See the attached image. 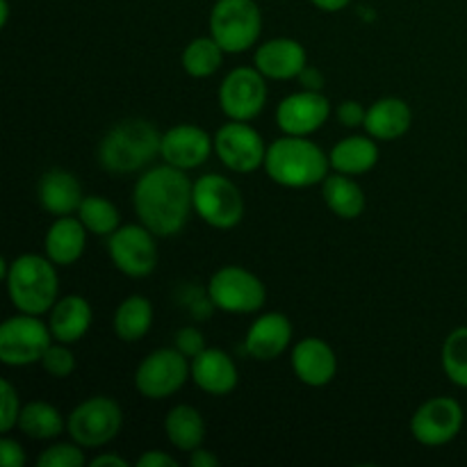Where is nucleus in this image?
<instances>
[{
    "mask_svg": "<svg viewBox=\"0 0 467 467\" xmlns=\"http://www.w3.org/2000/svg\"><path fill=\"white\" fill-rule=\"evenodd\" d=\"M137 219L158 237H176L194 213V182L182 169L164 162L141 173L132 190Z\"/></svg>",
    "mask_w": 467,
    "mask_h": 467,
    "instance_id": "f257e3e1",
    "label": "nucleus"
},
{
    "mask_svg": "<svg viewBox=\"0 0 467 467\" xmlns=\"http://www.w3.org/2000/svg\"><path fill=\"white\" fill-rule=\"evenodd\" d=\"M14 308L26 315L50 313L59 299L57 265L48 255L23 254L0 267Z\"/></svg>",
    "mask_w": 467,
    "mask_h": 467,
    "instance_id": "f03ea898",
    "label": "nucleus"
},
{
    "mask_svg": "<svg viewBox=\"0 0 467 467\" xmlns=\"http://www.w3.org/2000/svg\"><path fill=\"white\" fill-rule=\"evenodd\" d=\"M162 132L146 119L114 123L99 144V164L112 176L141 171L160 155Z\"/></svg>",
    "mask_w": 467,
    "mask_h": 467,
    "instance_id": "7ed1b4c3",
    "label": "nucleus"
},
{
    "mask_svg": "<svg viewBox=\"0 0 467 467\" xmlns=\"http://www.w3.org/2000/svg\"><path fill=\"white\" fill-rule=\"evenodd\" d=\"M263 169L276 185L304 190V187L322 185L331 169V160L322 146L308 137L283 135L281 140L267 146Z\"/></svg>",
    "mask_w": 467,
    "mask_h": 467,
    "instance_id": "20e7f679",
    "label": "nucleus"
},
{
    "mask_svg": "<svg viewBox=\"0 0 467 467\" xmlns=\"http://www.w3.org/2000/svg\"><path fill=\"white\" fill-rule=\"evenodd\" d=\"M210 36L223 53L235 55L254 48L263 32V12L255 0H217L210 9Z\"/></svg>",
    "mask_w": 467,
    "mask_h": 467,
    "instance_id": "39448f33",
    "label": "nucleus"
},
{
    "mask_svg": "<svg viewBox=\"0 0 467 467\" xmlns=\"http://www.w3.org/2000/svg\"><path fill=\"white\" fill-rule=\"evenodd\" d=\"M123 410L117 400L105 395L80 401L67 418V433L85 450L109 445L121 433Z\"/></svg>",
    "mask_w": 467,
    "mask_h": 467,
    "instance_id": "423d86ee",
    "label": "nucleus"
},
{
    "mask_svg": "<svg viewBox=\"0 0 467 467\" xmlns=\"http://www.w3.org/2000/svg\"><path fill=\"white\" fill-rule=\"evenodd\" d=\"M55 337L39 315L18 313L0 327V363L7 368H30L41 363Z\"/></svg>",
    "mask_w": 467,
    "mask_h": 467,
    "instance_id": "0eeeda50",
    "label": "nucleus"
},
{
    "mask_svg": "<svg viewBox=\"0 0 467 467\" xmlns=\"http://www.w3.org/2000/svg\"><path fill=\"white\" fill-rule=\"evenodd\" d=\"M208 295L214 308L228 315H254L267 304L265 283L240 265L217 269L208 281Z\"/></svg>",
    "mask_w": 467,
    "mask_h": 467,
    "instance_id": "6e6552de",
    "label": "nucleus"
},
{
    "mask_svg": "<svg viewBox=\"0 0 467 467\" xmlns=\"http://www.w3.org/2000/svg\"><path fill=\"white\" fill-rule=\"evenodd\" d=\"M194 214L210 228L233 231L244 219V196L231 178L205 173L194 181Z\"/></svg>",
    "mask_w": 467,
    "mask_h": 467,
    "instance_id": "1a4fd4ad",
    "label": "nucleus"
},
{
    "mask_svg": "<svg viewBox=\"0 0 467 467\" xmlns=\"http://www.w3.org/2000/svg\"><path fill=\"white\" fill-rule=\"evenodd\" d=\"M192 379V365L176 347L155 349L146 356L135 372V388L144 400L162 401L182 390Z\"/></svg>",
    "mask_w": 467,
    "mask_h": 467,
    "instance_id": "9d476101",
    "label": "nucleus"
},
{
    "mask_svg": "<svg viewBox=\"0 0 467 467\" xmlns=\"http://www.w3.org/2000/svg\"><path fill=\"white\" fill-rule=\"evenodd\" d=\"M155 233L144 223H121L108 237V255L114 267L128 278H146L158 267V242Z\"/></svg>",
    "mask_w": 467,
    "mask_h": 467,
    "instance_id": "9b49d317",
    "label": "nucleus"
},
{
    "mask_svg": "<svg viewBox=\"0 0 467 467\" xmlns=\"http://www.w3.org/2000/svg\"><path fill=\"white\" fill-rule=\"evenodd\" d=\"M267 105V78L255 67H237L219 85V108L233 121H254Z\"/></svg>",
    "mask_w": 467,
    "mask_h": 467,
    "instance_id": "f8f14e48",
    "label": "nucleus"
},
{
    "mask_svg": "<svg viewBox=\"0 0 467 467\" xmlns=\"http://www.w3.org/2000/svg\"><path fill=\"white\" fill-rule=\"evenodd\" d=\"M214 153L233 173H254L265 167L267 144L249 121H228L214 132Z\"/></svg>",
    "mask_w": 467,
    "mask_h": 467,
    "instance_id": "ddd939ff",
    "label": "nucleus"
},
{
    "mask_svg": "<svg viewBox=\"0 0 467 467\" xmlns=\"http://www.w3.org/2000/svg\"><path fill=\"white\" fill-rule=\"evenodd\" d=\"M465 410L454 397H433L410 418V436L424 447L450 445L461 433Z\"/></svg>",
    "mask_w": 467,
    "mask_h": 467,
    "instance_id": "4468645a",
    "label": "nucleus"
},
{
    "mask_svg": "<svg viewBox=\"0 0 467 467\" xmlns=\"http://www.w3.org/2000/svg\"><path fill=\"white\" fill-rule=\"evenodd\" d=\"M331 117V100L322 91L301 89L285 96L276 108V123L283 135L310 137Z\"/></svg>",
    "mask_w": 467,
    "mask_h": 467,
    "instance_id": "2eb2a0df",
    "label": "nucleus"
},
{
    "mask_svg": "<svg viewBox=\"0 0 467 467\" xmlns=\"http://www.w3.org/2000/svg\"><path fill=\"white\" fill-rule=\"evenodd\" d=\"M214 153V137L194 123H178L162 132L160 158L171 167L190 171L208 162Z\"/></svg>",
    "mask_w": 467,
    "mask_h": 467,
    "instance_id": "dca6fc26",
    "label": "nucleus"
},
{
    "mask_svg": "<svg viewBox=\"0 0 467 467\" xmlns=\"http://www.w3.org/2000/svg\"><path fill=\"white\" fill-rule=\"evenodd\" d=\"M308 64L304 44L290 36H276L255 48L254 67L269 80H296Z\"/></svg>",
    "mask_w": 467,
    "mask_h": 467,
    "instance_id": "f3484780",
    "label": "nucleus"
},
{
    "mask_svg": "<svg viewBox=\"0 0 467 467\" xmlns=\"http://www.w3.org/2000/svg\"><path fill=\"white\" fill-rule=\"evenodd\" d=\"M292 322L283 313H265L249 327L244 337V349L251 358L260 363L276 360L290 349L292 345Z\"/></svg>",
    "mask_w": 467,
    "mask_h": 467,
    "instance_id": "a211bd4d",
    "label": "nucleus"
},
{
    "mask_svg": "<svg viewBox=\"0 0 467 467\" xmlns=\"http://www.w3.org/2000/svg\"><path fill=\"white\" fill-rule=\"evenodd\" d=\"M192 365V381L199 390L213 397H226L240 383V374H237V365L231 354L223 349H208L201 351L196 358L190 360Z\"/></svg>",
    "mask_w": 467,
    "mask_h": 467,
    "instance_id": "6ab92c4d",
    "label": "nucleus"
},
{
    "mask_svg": "<svg viewBox=\"0 0 467 467\" xmlns=\"http://www.w3.org/2000/svg\"><path fill=\"white\" fill-rule=\"evenodd\" d=\"M292 369L304 386H328L337 374L336 351L322 337H304L292 349Z\"/></svg>",
    "mask_w": 467,
    "mask_h": 467,
    "instance_id": "aec40b11",
    "label": "nucleus"
},
{
    "mask_svg": "<svg viewBox=\"0 0 467 467\" xmlns=\"http://www.w3.org/2000/svg\"><path fill=\"white\" fill-rule=\"evenodd\" d=\"M36 199L48 214L67 217V214H78V208L85 201V192L76 173L55 167L44 171L36 182Z\"/></svg>",
    "mask_w": 467,
    "mask_h": 467,
    "instance_id": "412c9836",
    "label": "nucleus"
},
{
    "mask_svg": "<svg viewBox=\"0 0 467 467\" xmlns=\"http://www.w3.org/2000/svg\"><path fill=\"white\" fill-rule=\"evenodd\" d=\"M89 231L85 223L73 214L67 217H55L44 237V254L53 260L57 267H71L82 258L87 246Z\"/></svg>",
    "mask_w": 467,
    "mask_h": 467,
    "instance_id": "4be33fe9",
    "label": "nucleus"
},
{
    "mask_svg": "<svg viewBox=\"0 0 467 467\" xmlns=\"http://www.w3.org/2000/svg\"><path fill=\"white\" fill-rule=\"evenodd\" d=\"M410 123H413L410 105L397 96H386L369 105L363 128L377 141H395L410 130Z\"/></svg>",
    "mask_w": 467,
    "mask_h": 467,
    "instance_id": "5701e85b",
    "label": "nucleus"
},
{
    "mask_svg": "<svg viewBox=\"0 0 467 467\" xmlns=\"http://www.w3.org/2000/svg\"><path fill=\"white\" fill-rule=\"evenodd\" d=\"M91 319H94V313H91L89 301L80 295H68L57 299V304L50 308L48 327L55 340L64 345H76L91 328Z\"/></svg>",
    "mask_w": 467,
    "mask_h": 467,
    "instance_id": "b1692460",
    "label": "nucleus"
},
{
    "mask_svg": "<svg viewBox=\"0 0 467 467\" xmlns=\"http://www.w3.org/2000/svg\"><path fill=\"white\" fill-rule=\"evenodd\" d=\"M331 169L347 176H363L372 171L379 162V144L374 137L351 135L337 141L328 153Z\"/></svg>",
    "mask_w": 467,
    "mask_h": 467,
    "instance_id": "393cba45",
    "label": "nucleus"
},
{
    "mask_svg": "<svg viewBox=\"0 0 467 467\" xmlns=\"http://www.w3.org/2000/svg\"><path fill=\"white\" fill-rule=\"evenodd\" d=\"M322 199L336 217L347 219V222L358 219L365 213L363 187L354 181V176H347V173L333 171L324 178Z\"/></svg>",
    "mask_w": 467,
    "mask_h": 467,
    "instance_id": "a878e982",
    "label": "nucleus"
},
{
    "mask_svg": "<svg viewBox=\"0 0 467 467\" xmlns=\"http://www.w3.org/2000/svg\"><path fill=\"white\" fill-rule=\"evenodd\" d=\"M164 433L176 450L190 454L196 447H203L205 420L194 406L178 404L164 418Z\"/></svg>",
    "mask_w": 467,
    "mask_h": 467,
    "instance_id": "bb28decb",
    "label": "nucleus"
},
{
    "mask_svg": "<svg viewBox=\"0 0 467 467\" xmlns=\"http://www.w3.org/2000/svg\"><path fill=\"white\" fill-rule=\"evenodd\" d=\"M153 327V304L141 295H130L114 313V333L121 342H140Z\"/></svg>",
    "mask_w": 467,
    "mask_h": 467,
    "instance_id": "cd10ccee",
    "label": "nucleus"
},
{
    "mask_svg": "<svg viewBox=\"0 0 467 467\" xmlns=\"http://www.w3.org/2000/svg\"><path fill=\"white\" fill-rule=\"evenodd\" d=\"M16 427L32 441H55L67 431V420L62 418L57 406L48 401H30L21 409Z\"/></svg>",
    "mask_w": 467,
    "mask_h": 467,
    "instance_id": "c85d7f7f",
    "label": "nucleus"
},
{
    "mask_svg": "<svg viewBox=\"0 0 467 467\" xmlns=\"http://www.w3.org/2000/svg\"><path fill=\"white\" fill-rule=\"evenodd\" d=\"M223 48L214 41V36H196L182 50V71L190 78H203L214 76L223 64Z\"/></svg>",
    "mask_w": 467,
    "mask_h": 467,
    "instance_id": "c756f323",
    "label": "nucleus"
},
{
    "mask_svg": "<svg viewBox=\"0 0 467 467\" xmlns=\"http://www.w3.org/2000/svg\"><path fill=\"white\" fill-rule=\"evenodd\" d=\"M78 219L85 223L89 235L109 237L119 226H121V213L117 205L103 196H85V201L78 208Z\"/></svg>",
    "mask_w": 467,
    "mask_h": 467,
    "instance_id": "7c9ffc66",
    "label": "nucleus"
},
{
    "mask_svg": "<svg viewBox=\"0 0 467 467\" xmlns=\"http://www.w3.org/2000/svg\"><path fill=\"white\" fill-rule=\"evenodd\" d=\"M442 372L454 386L467 390V327H459L442 342Z\"/></svg>",
    "mask_w": 467,
    "mask_h": 467,
    "instance_id": "2f4dec72",
    "label": "nucleus"
},
{
    "mask_svg": "<svg viewBox=\"0 0 467 467\" xmlns=\"http://www.w3.org/2000/svg\"><path fill=\"white\" fill-rule=\"evenodd\" d=\"M85 447L78 442H57V445L46 447L39 454L36 463L41 467H82L87 463L85 459Z\"/></svg>",
    "mask_w": 467,
    "mask_h": 467,
    "instance_id": "473e14b6",
    "label": "nucleus"
},
{
    "mask_svg": "<svg viewBox=\"0 0 467 467\" xmlns=\"http://www.w3.org/2000/svg\"><path fill=\"white\" fill-rule=\"evenodd\" d=\"M41 368L53 379L71 377L76 372V356H73L71 345H64V342L55 340L44 354V358H41Z\"/></svg>",
    "mask_w": 467,
    "mask_h": 467,
    "instance_id": "72a5a7b5",
    "label": "nucleus"
},
{
    "mask_svg": "<svg viewBox=\"0 0 467 467\" xmlns=\"http://www.w3.org/2000/svg\"><path fill=\"white\" fill-rule=\"evenodd\" d=\"M0 392H3V410H0V429L3 433H9L18 424V415H21V400H18V392L7 379H3L0 383Z\"/></svg>",
    "mask_w": 467,
    "mask_h": 467,
    "instance_id": "f704fd0d",
    "label": "nucleus"
},
{
    "mask_svg": "<svg viewBox=\"0 0 467 467\" xmlns=\"http://www.w3.org/2000/svg\"><path fill=\"white\" fill-rule=\"evenodd\" d=\"M173 347H176L181 354H185L190 360L196 358V356H199L203 349H208V347H205L203 331L196 327L178 328L176 337H173Z\"/></svg>",
    "mask_w": 467,
    "mask_h": 467,
    "instance_id": "c9c22d12",
    "label": "nucleus"
},
{
    "mask_svg": "<svg viewBox=\"0 0 467 467\" xmlns=\"http://www.w3.org/2000/svg\"><path fill=\"white\" fill-rule=\"evenodd\" d=\"M336 117L345 128H358L365 123L368 109H365L358 100H342L336 109Z\"/></svg>",
    "mask_w": 467,
    "mask_h": 467,
    "instance_id": "e433bc0d",
    "label": "nucleus"
},
{
    "mask_svg": "<svg viewBox=\"0 0 467 467\" xmlns=\"http://www.w3.org/2000/svg\"><path fill=\"white\" fill-rule=\"evenodd\" d=\"M0 463L3 467H23L27 463L26 450L21 447V442L14 441V438L5 436L0 441Z\"/></svg>",
    "mask_w": 467,
    "mask_h": 467,
    "instance_id": "4c0bfd02",
    "label": "nucleus"
},
{
    "mask_svg": "<svg viewBox=\"0 0 467 467\" xmlns=\"http://www.w3.org/2000/svg\"><path fill=\"white\" fill-rule=\"evenodd\" d=\"M299 85L301 89H310V91H322L324 85H327V78H324V73L319 71L317 67H310V64H306L304 71L299 73Z\"/></svg>",
    "mask_w": 467,
    "mask_h": 467,
    "instance_id": "58836bf2",
    "label": "nucleus"
},
{
    "mask_svg": "<svg viewBox=\"0 0 467 467\" xmlns=\"http://www.w3.org/2000/svg\"><path fill=\"white\" fill-rule=\"evenodd\" d=\"M137 467H176L178 461L173 456H169L167 451H160V450H150L144 451V454L137 459Z\"/></svg>",
    "mask_w": 467,
    "mask_h": 467,
    "instance_id": "ea45409f",
    "label": "nucleus"
},
{
    "mask_svg": "<svg viewBox=\"0 0 467 467\" xmlns=\"http://www.w3.org/2000/svg\"><path fill=\"white\" fill-rule=\"evenodd\" d=\"M190 465L192 467H217L219 456L213 454L210 450H203V447H196L194 451H190Z\"/></svg>",
    "mask_w": 467,
    "mask_h": 467,
    "instance_id": "a19ab883",
    "label": "nucleus"
},
{
    "mask_svg": "<svg viewBox=\"0 0 467 467\" xmlns=\"http://www.w3.org/2000/svg\"><path fill=\"white\" fill-rule=\"evenodd\" d=\"M310 3H313L319 12L336 14V12H342V9H345L351 0H310Z\"/></svg>",
    "mask_w": 467,
    "mask_h": 467,
    "instance_id": "79ce46f5",
    "label": "nucleus"
},
{
    "mask_svg": "<svg viewBox=\"0 0 467 467\" xmlns=\"http://www.w3.org/2000/svg\"><path fill=\"white\" fill-rule=\"evenodd\" d=\"M91 465L94 467H108V465L128 467V461L121 459V456H117V454H100V456H96V459H91Z\"/></svg>",
    "mask_w": 467,
    "mask_h": 467,
    "instance_id": "37998d69",
    "label": "nucleus"
},
{
    "mask_svg": "<svg viewBox=\"0 0 467 467\" xmlns=\"http://www.w3.org/2000/svg\"><path fill=\"white\" fill-rule=\"evenodd\" d=\"M7 18H9V3L7 0H0V26H7Z\"/></svg>",
    "mask_w": 467,
    "mask_h": 467,
    "instance_id": "c03bdc74",
    "label": "nucleus"
}]
</instances>
